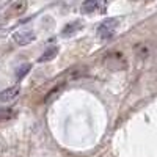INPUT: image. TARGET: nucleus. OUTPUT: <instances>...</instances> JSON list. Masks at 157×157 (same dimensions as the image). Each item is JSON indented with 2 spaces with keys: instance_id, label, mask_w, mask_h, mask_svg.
<instances>
[{
  "instance_id": "nucleus-1",
  "label": "nucleus",
  "mask_w": 157,
  "mask_h": 157,
  "mask_svg": "<svg viewBox=\"0 0 157 157\" xmlns=\"http://www.w3.org/2000/svg\"><path fill=\"white\" fill-rule=\"evenodd\" d=\"M118 25H120V21L115 19V17H110V19H105L99 27H98V36L102 38V39H109L115 35Z\"/></svg>"
},
{
  "instance_id": "nucleus-2",
  "label": "nucleus",
  "mask_w": 157,
  "mask_h": 157,
  "mask_svg": "<svg viewBox=\"0 0 157 157\" xmlns=\"http://www.w3.org/2000/svg\"><path fill=\"white\" fill-rule=\"evenodd\" d=\"M105 64L113 71H121L127 66V60L121 52H110L105 55Z\"/></svg>"
},
{
  "instance_id": "nucleus-3",
  "label": "nucleus",
  "mask_w": 157,
  "mask_h": 157,
  "mask_svg": "<svg viewBox=\"0 0 157 157\" xmlns=\"http://www.w3.org/2000/svg\"><path fill=\"white\" fill-rule=\"evenodd\" d=\"M107 6V0H83L82 3V13L91 14L96 11H104Z\"/></svg>"
},
{
  "instance_id": "nucleus-4",
  "label": "nucleus",
  "mask_w": 157,
  "mask_h": 157,
  "mask_svg": "<svg viewBox=\"0 0 157 157\" xmlns=\"http://www.w3.org/2000/svg\"><path fill=\"white\" fill-rule=\"evenodd\" d=\"M35 32L33 30H21V32H16L14 35H13V39H14V43L19 44V46H27L30 43L35 41Z\"/></svg>"
},
{
  "instance_id": "nucleus-5",
  "label": "nucleus",
  "mask_w": 157,
  "mask_h": 157,
  "mask_svg": "<svg viewBox=\"0 0 157 157\" xmlns=\"http://www.w3.org/2000/svg\"><path fill=\"white\" fill-rule=\"evenodd\" d=\"M21 93V86L19 85H14V86H10L6 90H3L2 93H0V102H11L14 101Z\"/></svg>"
},
{
  "instance_id": "nucleus-6",
  "label": "nucleus",
  "mask_w": 157,
  "mask_h": 157,
  "mask_svg": "<svg viewBox=\"0 0 157 157\" xmlns=\"http://www.w3.org/2000/svg\"><path fill=\"white\" fill-rule=\"evenodd\" d=\"M27 5H29L27 0H16V2L11 5V8H10V14L11 16H21V14H24V13L27 11Z\"/></svg>"
},
{
  "instance_id": "nucleus-7",
  "label": "nucleus",
  "mask_w": 157,
  "mask_h": 157,
  "mask_svg": "<svg viewBox=\"0 0 157 157\" xmlns=\"http://www.w3.org/2000/svg\"><path fill=\"white\" fill-rule=\"evenodd\" d=\"M82 29V21H72L69 24H66L61 30V35L63 36H72L74 33H77L78 30Z\"/></svg>"
},
{
  "instance_id": "nucleus-8",
  "label": "nucleus",
  "mask_w": 157,
  "mask_h": 157,
  "mask_svg": "<svg viewBox=\"0 0 157 157\" xmlns=\"http://www.w3.org/2000/svg\"><path fill=\"white\" fill-rule=\"evenodd\" d=\"M58 54V47L57 46H50L47 47L44 52H43V55L39 57V63H46V61H50V60H54Z\"/></svg>"
},
{
  "instance_id": "nucleus-9",
  "label": "nucleus",
  "mask_w": 157,
  "mask_h": 157,
  "mask_svg": "<svg viewBox=\"0 0 157 157\" xmlns=\"http://www.w3.org/2000/svg\"><path fill=\"white\" fill-rule=\"evenodd\" d=\"M16 112L13 110V109H0V121H10L13 120V118H16Z\"/></svg>"
},
{
  "instance_id": "nucleus-10",
  "label": "nucleus",
  "mask_w": 157,
  "mask_h": 157,
  "mask_svg": "<svg viewBox=\"0 0 157 157\" xmlns=\"http://www.w3.org/2000/svg\"><path fill=\"white\" fill-rule=\"evenodd\" d=\"M135 52H137L141 58H145V57L149 54V47H148L146 44H137V46H135Z\"/></svg>"
},
{
  "instance_id": "nucleus-11",
  "label": "nucleus",
  "mask_w": 157,
  "mask_h": 157,
  "mask_svg": "<svg viewBox=\"0 0 157 157\" xmlns=\"http://www.w3.org/2000/svg\"><path fill=\"white\" fill-rule=\"evenodd\" d=\"M30 69H32V64H22V66L17 69V72H16V77L19 78V80H21V78H22L25 74H27Z\"/></svg>"
},
{
  "instance_id": "nucleus-12",
  "label": "nucleus",
  "mask_w": 157,
  "mask_h": 157,
  "mask_svg": "<svg viewBox=\"0 0 157 157\" xmlns=\"http://www.w3.org/2000/svg\"><path fill=\"white\" fill-rule=\"evenodd\" d=\"M63 85H64V83H60V85H57V86H55L54 90H52V91H49V93H47V96H46V101H50L52 98H54V96L58 93V91L63 88Z\"/></svg>"
}]
</instances>
